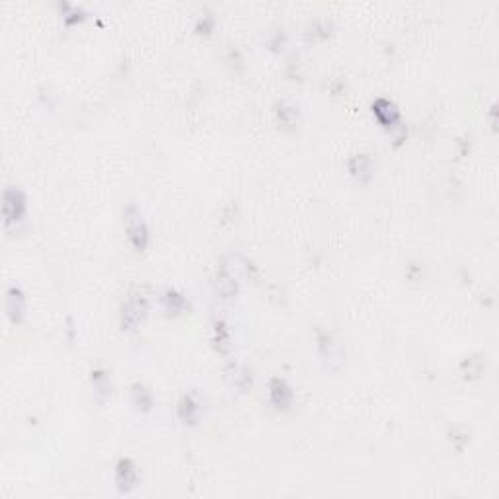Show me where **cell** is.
Segmentation results:
<instances>
[{"instance_id":"6da1fadb","label":"cell","mask_w":499,"mask_h":499,"mask_svg":"<svg viewBox=\"0 0 499 499\" xmlns=\"http://www.w3.org/2000/svg\"><path fill=\"white\" fill-rule=\"evenodd\" d=\"M123 223H125V232H127V238H129L131 246L135 252H144L149 246V238H151V232H149V225L141 215V211L137 209L135 203H129L123 211Z\"/></svg>"},{"instance_id":"7a4b0ae2","label":"cell","mask_w":499,"mask_h":499,"mask_svg":"<svg viewBox=\"0 0 499 499\" xmlns=\"http://www.w3.org/2000/svg\"><path fill=\"white\" fill-rule=\"evenodd\" d=\"M2 213H4V225H18L26 217V194L20 187H6L4 199H2Z\"/></svg>"},{"instance_id":"3957f363","label":"cell","mask_w":499,"mask_h":499,"mask_svg":"<svg viewBox=\"0 0 499 499\" xmlns=\"http://www.w3.org/2000/svg\"><path fill=\"white\" fill-rule=\"evenodd\" d=\"M149 310V296L144 293H133L121 306V326L123 330H133L141 322Z\"/></svg>"},{"instance_id":"277c9868","label":"cell","mask_w":499,"mask_h":499,"mask_svg":"<svg viewBox=\"0 0 499 499\" xmlns=\"http://www.w3.org/2000/svg\"><path fill=\"white\" fill-rule=\"evenodd\" d=\"M115 486L121 496H127L139 486V468L131 458H120L115 464Z\"/></svg>"},{"instance_id":"5b68a950","label":"cell","mask_w":499,"mask_h":499,"mask_svg":"<svg viewBox=\"0 0 499 499\" xmlns=\"http://www.w3.org/2000/svg\"><path fill=\"white\" fill-rule=\"evenodd\" d=\"M318 348H320L322 357L326 359V363L332 369H337L343 363V346L332 332H328V330L318 332Z\"/></svg>"},{"instance_id":"8992f818","label":"cell","mask_w":499,"mask_h":499,"mask_svg":"<svg viewBox=\"0 0 499 499\" xmlns=\"http://www.w3.org/2000/svg\"><path fill=\"white\" fill-rule=\"evenodd\" d=\"M267 396L275 410H289L294 402V392L291 384L281 377H273L267 384Z\"/></svg>"},{"instance_id":"52a82bcc","label":"cell","mask_w":499,"mask_h":499,"mask_svg":"<svg viewBox=\"0 0 499 499\" xmlns=\"http://www.w3.org/2000/svg\"><path fill=\"white\" fill-rule=\"evenodd\" d=\"M349 174L353 176L361 184H367L375 174V162L367 152H357L348 160Z\"/></svg>"},{"instance_id":"ba28073f","label":"cell","mask_w":499,"mask_h":499,"mask_svg":"<svg viewBox=\"0 0 499 499\" xmlns=\"http://www.w3.org/2000/svg\"><path fill=\"white\" fill-rule=\"evenodd\" d=\"M201 413V400L197 398L196 392H184L178 402V417L185 425H196Z\"/></svg>"},{"instance_id":"9c48e42d","label":"cell","mask_w":499,"mask_h":499,"mask_svg":"<svg viewBox=\"0 0 499 499\" xmlns=\"http://www.w3.org/2000/svg\"><path fill=\"white\" fill-rule=\"evenodd\" d=\"M373 115L379 120L380 125H384V127H396L398 123H400V111L396 108V104L390 102V100L386 98H377L373 102Z\"/></svg>"},{"instance_id":"30bf717a","label":"cell","mask_w":499,"mask_h":499,"mask_svg":"<svg viewBox=\"0 0 499 499\" xmlns=\"http://www.w3.org/2000/svg\"><path fill=\"white\" fill-rule=\"evenodd\" d=\"M6 310L10 320L16 324L20 322L26 310V294H23L22 287L20 285H10L8 291H6Z\"/></svg>"},{"instance_id":"8fae6325","label":"cell","mask_w":499,"mask_h":499,"mask_svg":"<svg viewBox=\"0 0 499 499\" xmlns=\"http://www.w3.org/2000/svg\"><path fill=\"white\" fill-rule=\"evenodd\" d=\"M131 398L137 410L141 412H151L152 406H154V398H152V392L149 386H144L142 382H135L131 384Z\"/></svg>"},{"instance_id":"7c38bea8","label":"cell","mask_w":499,"mask_h":499,"mask_svg":"<svg viewBox=\"0 0 499 499\" xmlns=\"http://www.w3.org/2000/svg\"><path fill=\"white\" fill-rule=\"evenodd\" d=\"M227 379L230 380L232 386H236L240 390H246L252 386V370L246 365H230L227 369Z\"/></svg>"},{"instance_id":"4fadbf2b","label":"cell","mask_w":499,"mask_h":499,"mask_svg":"<svg viewBox=\"0 0 499 499\" xmlns=\"http://www.w3.org/2000/svg\"><path fill=\"white\" fill-rule=\"evenodd\" d=\"M275 117L281 123V127H294L299 123V108L281 100L275 106Z\"/></svg>"},{"instance_id":"5bb4252c","label":"cell","mask_w":499,"mask_h":499,"mask_svg":"<svg viewBox=\"0 0 499 499\" xmlns=\"http://www.w3.org/2000/svg\"><path fill=\"white\" fill-rule=\"evenodd\" d=\"M215 285H217V291L223 299L234 296V294H236V289H238V287H236V279L232 277V273L228 272L227 267H220V270H218Z\"/></svg>"},{"instance_id":"9a60e30c","label":"cell","mask_w":499,"mask_h":499,"mask_svg":"<svg viewBox=\"0 0 499 499\" xmlns=\"http://www.w3.org/2000/svg\"><path fill=\"white\" fill-rule=\"evenodd\" d=\"M164 308L170 312V314H182L185 308H189V303L185 301V296L178 291H166L164 293Z\"/></svg>"},{"instance_id":"2e32d148","label":"cell","mask_w":499,"mask_h":499,"mask_svg":"<svg viewBox=\"0 0 499 499\" xmlns=\"http://www.w3.org/2000/svg\"><path fill=\"white\" fill-rule=\"evenodd\" d=\"M59 8L63 12V22H65V26H73V23L80 22V20L86 18V12L82 10L80 6H76V4L59 2Z\"/></svg>"},{"instance_id":"e0dca14e","label":"cell","mask_w":499,"mask_h":499,"mask_svg":"<svg viewBox=\"0 0 499 499\" xmlns=\"http://www.w3.org/2000/svg\"><path fill=\"white\" fill-rule=\"evenodd\" d=\"M92 384H94V392H96V396H98V400L102 402L106 396H109V379L108 375H106V370H100V369H94L92 370Z\"/></svg>"},{"instance_id":"ac0fdd59","label":"cell","mask_w":499,"mask_h":499,"mask_svg":"<svg viewBox=\"0 0 499 499\" xmlns=\"http://www.w3.org/2000/svg\"><path fill=\"white\" fill-rule=\"evenodd\" d=\"M213 341H215L218 351H223V353H227L230 349V334H228V328L223 320L215 322V339Z\"/></svg>"},{"instance_id":"d6986e66","label":"cell","mask_w":499,"mask_h":499,"mask_svg":"<svg viewBox=\"0 0 499 499\" xmlns=\"http://www.w3.org/2000/svg\"><path fill=\"white\" fill-rule=\"evenodd\" d=\"M215 30V16L211 14V12H203V14H199V18H197L196 22V32L197 33H211Z\"/></svg>"}]
</instances>
